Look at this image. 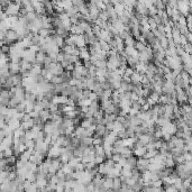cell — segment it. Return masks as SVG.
<instances>
[{"mask_svg":"<svg viewBox=\"0 0 192 192\" xmlns=\"http://www.w3.org/2000/svg\"><path fill=\"white\" fill-rule=\"evenodd\" d=\"M19 41V35L16 30H14L13 28L6 30V39H5V44L8 45H13L15 43H17Z\"/></svg>","mask_w":192,"mask_h":192,"instance_id":"6da1fadb","label":"cell"},{"mask_svg":"<svg viewBox=\"0 0 192 192\" xmlns=\"http://www.w3.org/2000/svg\"><path fill=\"white\" fill-rule=\"evenodd\" d=\"M20 9H22V5L11 2L3 11H6L8 16H20Z\"/></svg>","mask_w":192,"mask_h":192,"instance_id":"7a4b0ae2","label":"cell"},{"mask_svg":"<svg viewBox=\"0 0 192 192\" xmlns=\"http://www.w3.org/2000/svg\"><path fill=\"white\" fill-rule=\"evenodd\" d=\"M150 160L146 159V157H138V160H137V165L136 167L139 170L140 172L143 173L145 171L148 170V166H150Z\"/></svg>","mask_w":192,"mask_h":192,"instance_id":"3957f363","label":"cell"},{"mask_svg":"<svg viewBox=\"0 0 192 192\" xmlns=\"http://www.w3.org/2000/svg\"><path fill=\"white\" fill-rule=\"evenodd\" d=\"M23 59L30 63H35L36 61V52L32 51L30 49H25L23 52Z\"/></svg>","mask_w":192,"mask_h":192,"instance_id":"277c9868","label":"cell"},{"mask_svg":"<svg viewBox=\"0 0 192 192\" xmlns=\"http://www.w3.org/2000/svg\"><path fill=\"white\" fill-rule=\"evenodd\" d=\"M74 37H75V46L78 49H82V47L87 46V42H85L83 34H81V35H74Z\"/></svg>","mask_w":192,"mask_h":192,"instance_id":"5b68a950","label":"cell"},{"mask_svg":"<svg viewBox=\"0 0 192 192\" xmlns=\"http://www.w3.org/2000/svg\"><path fill=\"white\" fill-rule=\"evenodd\" d=\"M51 114H52V112H51L49 109H43V110H41L38 112V116L42 118L43 123L45 124L46 121L49 120V118H51Z\"/></svg>","mask_w":192,"mask_h":192,"instance_id":"8992f818","label":"cell"},{"mask_svg":"<svg viewBox=\"0 0 192 192\" xmlns=\"http://www.w3.org/2000/svg\"><path fill=\"white\" fill-rule=\"evenodd\" d=\"M9 70L13 74H17V73H20L22 71V65L20 63H15V62H9Z\"/></svg>","mask_w":192,"mask_h":192,"instance_id":"52a82bcc","label":"cell"},{"mask_svg":"<svg viewBox=\"0 0 192 192\" xmlns=\"http://www.w3.org/2000/svg\"><path fill=\"white\" fill-rule=\"evenodd\" d=\"M134 155L137 157H144L145 154L147 153V147L146 146H142V147H137V148H134Z\"/></svg>","mask_w":192,"mask_h":192,"instance_id":"ba28073f","label":"cell"},{"mask_svg":"<svg viewBox=\"0 0 192 192\" xmlns=\"http://www.w3.org/2000/svg\"><path fill=\"white\" fill-rule=\"evenodd\" d=\"M135 71H137L138 73H140L142 75H144L146 73L147 71V63L145 62H138V64L136 65V69H135Z\"/></svg>","mask_w":192,"mask_h":192,"instance_id":"9c48e42d","label":"cell"},{"mask_svg":"<svg viewBox=\"0 0 192 192\" xmlns=\"http://www.w3.org/2000/svg\"><path fill=\"white\" fill-rule=\"evenodd\" d=\"M99 39H102V41H106V42H110V39L112 38V36L110 35V33L108 32L107 29H102L100 33V35H99V37H98Z\"/></svg>","mask_w":192,"mask_h":192,"instance_id":"30bf717a","label":"cell"},{"mask_svg":"<svg viewBox=\"0 0 192 192\" xmlns=\"http://www.w3.org/2000/svg\"><path fill=\"white\" fill-rule=\"evenodd\" d=\"M46 56H47V54L44 52H42V51H38V52L36 53V61L35 63H39V64L44 65V61H45Z\"/></svg>","mask_w":192,"mask_h":192,"instance_id":"8fae6325","label":"cell"},{"mask_svg":"<svg viewBox=\"0 0 192 192\" xmlns=\"http://www.w3.org/2000/svg\"><path fill=\"white\" fill-rule=\"evenodd\" d=\"M70 33H71L72 35H81V34H84L83 29H82L81 27L79 26L78 24H75V25H72L71 28H70Z\"/></svg>","mask_w":192,"mask_h":192,"instance_id":"7c38bea8","label":"cell"},{"mask_svg":"<svg viewBox=\"0 0 192 192\" xmlns=\"http://www.w3.org/2000/svg\"><path fill=\"white\" fill-rule=\"evenodd\" d=\"M34 125H35V123H34V119H33V118H30V119H28V120L22 121V127L24 128L25 131L28 129H32Z\"/></svg>","mask_w":192,"mask_h":192,"instance_id":"4fadbf2b","label":"cell"},{"mask_svg":"<svg viewBox=\"0 0 192 192\" xmlns=\"http://www.w3.org/2000/svg\"><path fill=\"white\" fill-rule=\"evenodd\" d=\"M142 76H143V75L140 74V73L135 71L133 74L130 75V79H131V82H133L134 84H137V83H140V82H142Z\"/></svg>","mask_w":192,"mask_h":192,"instance_id":"5bb4252c","label":"cell"},{"mask_svg":"<svg viewBox=\"0 0 192 192\" xmlns=\"http://www.w3.org/2000/svg\"><path fill=\"white\" fill-rule=\"evenodd\" d=\"M92 125H95L93 124V117H91V118H83L81 120V126L83 128H89V127H91Z\"/></svg>","mask_w":192,"mask_h":192,"instance_id":"9a60e30c","label":"cell"},{"mask_svg":"<svg viewBox=\"0 0 192 192\" xmlns=\"http://www.w3.org/2000/svg\"><path fill=\"white\" fill-rule=\"evenodd\" d=\"M95 152H96V156H106L104 145H95Z\"/></svg>","mask_w":192,"mask_h":192,"instance_id":"2e32d148","label":"cell"},{"mask_svg":"<svg viewBox=\"0 0 192 192\" xmlns=\"http://www.w3.org/2000/svg\"><path fill=\"white\" fill-rule=\"evenodd\" d=\"M121 183H123V181H121V178H120V176H117V178H115V179H114V186H112L111 190H115V191H118V190H120Z\"/></svg>","mask_w":192,"mask_h":192,"instance_id":"e0dca14e","label":"cell"},{"mask_svg":"<svg viewBox=\"0 0 192 192\" xmlns=\"http://www.w3.org/2000/svg\"><path fill=\"white\" fill-rule=\"evenodd\" d=\"M146 46H147L146 43L142 42V41H138V39H137L136 43H135V49H136L137 51H138V53H139V52H143V51H145V49H146Z\"/></svg>","mask_w":192,"mask_h":192,"instance_id":"ac0fdd59","label":"cell"},{"mask_svg":"<svg viewBox=\"0 0 192 192\" xmlns=\"http://www.w3.org/2000/svg\"><path fill=\"white\" fill-rule=\"evenodd\" d=\"M108 176H110V178H112V179H115V178H117V176H120L121 173H120V170L116 169V167H112V169L108 172L107 174Z\"/></svg>","mask_w":192,"mask_h":192,"instance_id":"d6986e66","label":"cell"},{"mask_svg":"<svg viewBox=\"0 0 192 192\" xmlns=\"http://www.w3.org/2000/svg\"><path fill=\"white\" fill-rule=\"evenodd\" d=\"M137 160H138V157L135 156V155H131V156L127 157V164L131 166V167H136Z\"/></svg>","mask_w":192,"mask_h":192,"instance_id":"ffe728a7","label":"cell"},{"mask_svg":"<svg viewBox=\"0 0 192 192\" xmlns=\"http://www.w3.org/2000/svg\"><path fill=\"white\" fill-rule=\"evenodd\" d=\"M115 9H116V11H117L118 16H121V15H123V13L125 11V9H126V7H125L124 3L120 2V3L115 5Z\"/></svg>","mask_w":192,"mask_h":192,"instance_id":"44dd1931","label":"cell"},{"mask_svg":"<svg viewBox=\"0 0 192 192\" xmlns=\"http://www.w3.org/2000/svg\"><path fill=\"white\" fill-rule=\"evenodd\" d=\"M117 116L118 115H116V114H109V112H106V114H104V119L107 120V124L108 123H112V121H116Z\"/></svg>","mask_w":192,"mask_h":192,"instance_id":"7402d4cb","label":"cell"},{"mask_svg":"<svg viewBox=\"0 0 192 192\" xmlns=\"http://www.w3.org/2000/svg\"><path fill=\"white\" fill-rule=\"evenodd\" d=\"M81 144L84 146H92L93 145V137H84L81 139Z\"/></svg>","mask_w":192,"mask_h":192,"instance_id":"603a6c76","label":"cell"},{"mask_svg":"<svg viewBox=\"0 0 192 192\" xmlns=\"http://www.w3.org/2000/svg\"><path fill=\"white\" fill-rule=\"evenodd\" d=\"M75 47H76V46H71V45H66V44H64V46L61 47V51H63V52L66 53V54H72Z\"/></svg>","mask_w":192,"mask_h":192,"instance_id":"cb8c5ba5","label":"cell"},{"mask_svg":"<svg viewBox=\"0 0 192 192\" xmlns=\"http://www.w3.org/2000/svg\"><path fill=\"white\" fill-rule=\"evenodd\" d=\"M97 69H107V60H98L95 62Z\"/></svg>","mask_w":192,"mask_h":192,"instance_id":"d4e9b609","label":"cell"},{"mask_svg":"<svg viewBox=\"0 0 192 192\" xmlns=\"http://www.w3.org/2000/svg\"><path fill=\"white\" fill-rule=\"evenodd\" d=\"M64 42L66 45H71V46H75V37L74 35H70L68 37H65L64 38Z\"/></svg>","mask_w":192,"mask_h":192,"instance_id":"484cf974","label":"cell"},{"mask_svg":"<svg viewBox=\"0 0 192 192\" xmlns=\"http://www.w3.org/2000/svg\"><path fill=\"white\" fill-rule=\"evenodd\" d=\"M99 43H100V46H101V49L102 51H106V52H109L111 49L110 45H109V43L106 42V41H102V39H99Z\"/></svg>","mask_w":192,"mask_h":192,"instance_id":"4316f807","label":"cell"},{"mask_svg":"<svg viewBox=\"0 0 192 192\" xmlns=\"http://www.w3.org/2000/svg\"><path fill=\"white\" fill-rule=\"evenodd\" d=\"M99 18H100V19H102L104 22H106V23H108V20L110 19V17H109V15L107 14V11H106V10H101L100 15H99Z\"/></svg>","mask_w":192,"mask_h":192,"instance_id":"83f0119b","label":"cell"},{"mask_svg":"<svg viewBox=\"0 0 192 192\" xmlns=\"http://www.w3.org/2000/svg\"><path fill=\"white\" fill-rule=\"evenodd\" d=\"M51 82L54 83V84H59V83H63V79L61 75H54V76L51 79Z\"/></svg>","mask_w":192,"mask_h":192,"instance_id":"f1b7e54d","label":"cell"},{"mask_svg":"<svg viewBox=\"0 0 192 192\" xmlns=\"http://www.w3.org/2000/svg\"><path fill=\"white\" fill-rule=\"evenodd\" d=\"M104 29V28H101L100 26H98V25H93V27H92V33L95 34L96 36H98L99 37V35H100V33H101V30Z\"/></svg>","mask_w":192,"mask_h":192,"instance_id":"f546056e","label":"cell"},{"mask_svg":"<svg viewBox=\"0 0 192 192\" xmlns=\"http://www.w3.org/2000/svg\"><path fill=\"white\" fill-rule=\"evenodd\" d=\"M38 34L42 36V37H47V36H49V29H46V28L42 27V28L38 30Z\"/></svg>","mask_w":192,"mask_h":192,"instance_id":"4dcf8cb0","label":"cell"},{"mask_svg":"<svg viewBox=\"0 0 192 192\" xmlns=\"http://www.w3.org/2000/svg\"><path fill=\"white\" fill-rule=\"evenodd\" d=\"M131 108H134V109L137 110V111H140L142 110V104H140L138 101H133V104H131Z\"/></svg>","mask_w":192,"mask_h":192,"instance_id":"1f68e13d","label":"cell"},{"mask_svg":"<svg viewBox=\"0 0 192 192\" xmlns=\"http://www.w3.org/2000/svg\"><path fill=\"white\" fill-rule=\"evenodd\" d=\"M1 52L6 53V54H9L10 53V45H8V44H3V45H1Z\"/></svg>","mask_w":192,"mask_h":192,"instance_id":"d6a6232c","label":"cell"},{"mask_svg":"<svg viewBox=\"0 0 192 192\" xmlns=\"http://www.w3.org/2000/svg\"><path fill=\"white\" fill-rule=\"evenodd\" d=\"M0 2H1V6H2V9L5 10L7 7L9 6L10 3L13 2V0H0Z\"/></svg>","mask_w":192,"mask_h":192,"instance_id":"836d02e7","label":"cell"},{"mask_svg":"<svg viewBox=\"0 0 192 192\" xmlns=\"http://www.w3.org/2000/svg\"><path fill=\"white\" fill-rule=\"evenodd\" d=\"M153 18H154V20H155V23H156L157 25H161V24H163L162 16H161V15H159V14H156V15H155Z\"/></svg>","mask_w":192,"mask_h":192,"instance_id":"e575fe53","label":"cell"},{"mask_svg":"<svg viewBox=\"0 0 192 192\" xmlns=\"http://www.w3.org/2000/svg\"><path fill=\"white\" fill-rule=\"evenodd\" d=\"M104 161H106V156H96V159H95V162L97 163L98 165L101 164V163H104Z\"/></svg>","mask_w":192,"mask_h":192,"instance_id":"d590c367","label":"cell"},{"mask_svg":"<svg viewBox=\"0 0 192 192\" xmlns=\"http://www.w3.org/2000/svg\"><path fill=\"white\" fill-rule=\"evenodd\" d=\"M124 0H110V2L112 3V5H117V3H120V2H123Z\"/></svg>","mask_w":192,"mask_h":192,"instance_id":"8d00e7d4","label":"cell"},{"mask_svg":"<svg viewBox=\"0 0 192 192\" xmlns=\"http://www.w3.org/2000/svg\"><path fill=\"white\" fill-rule=\"evenodd\" d=\"M38 1H39V2H43V1H44V0H38Z\"/></svg>","mask_w":192,"mask_h":192,"instance_id":"74e56055","label":"cell"},{"mask_svg":"<svg viewBox=\"0 0 192 192\" xmlns=\"http://www.w3.org/2000/svg\"><path fill=\"white\" fill-rule=\"evenodd\" d=\"M84 1H89V0H84Z\"/></svg>","mask_w":192,"mask_h":192,"instance_id":"f35d334b","label":"cell"}]
</instances>
